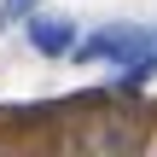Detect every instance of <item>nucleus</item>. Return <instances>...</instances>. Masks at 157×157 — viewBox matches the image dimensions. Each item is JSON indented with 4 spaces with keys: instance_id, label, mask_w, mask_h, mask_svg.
I'll list each match as a JSON object with an SVG mask.
<instances>
[{
    "instance_id": "nucleus-1",
    "label": "nucleus",
    "mask_w": 157,
    "mask_h": 157,
    "mask_svg": "<svg viewBox=\"0 0 157 157\" xmlns=\"http://www.w3.org/2000/svg\"><path fill=\"white\" fill-rule=\"evenodd\" d=\"M82 64L105 58V64H128V82H140L146 70H157V41L151 35H134V29H99L93 41H76L70 47Z\"/></svg>"
},
{
    "instance_id": "nucleus-2",
    "label": "nucleus",
    "mask_w": 157,
    "mask_h": 157,
    "mask_svg": "<svg viewBox=\"0 0 157 157\" xmlns=\"http://www.w3.org/2000/svg\"><path fill=\"white\" fill-rule=\"evenodd\" d=\"M29 47H35L41 58H70L76 23H70V17H29Z\"/></svg>"
},
{
    "instance_id": "nucleus-3",
    "label": "nucleus",
    "mask_w": 157,
    "mask_h": 157,
    "mask_svg": "<svg viewBox=\"0 0 157 157\" xmlns=\"http://www.w3.org/2000/svg\"><path fill=\"white\" fill-rule=\"evenodd\" d=\"M29 12H35V0H0V23H6V29H12L17 17H29Z\"/></svg>"
}]
</instances>
